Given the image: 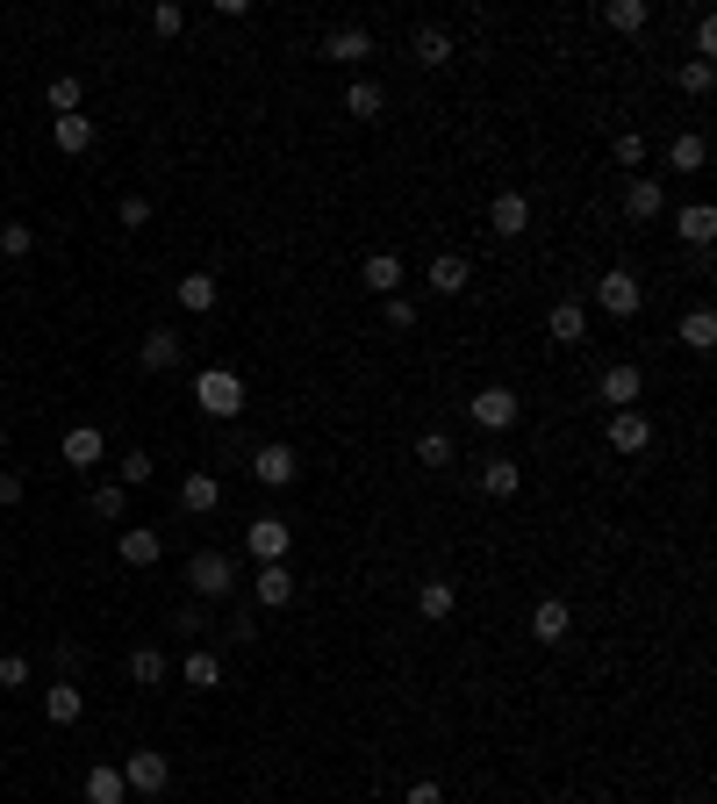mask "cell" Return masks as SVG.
<instances>
[{"mask_svg": "<svg viewBox=\"0 0 717 804\" xmlns=\"http://www.w3.org/2000/svg\"><path fill=\"white\" fill-rule=\"evenodd\" d=\"M531 640H539V647H567L574 640V611L560 597H545L539 611H531Z\"/></svg>", "mask_w": 717, "mask_h": 804, "instance_id": "obj_10", "label": "cell"}, {"mask_svg": "<svg viewBox=\"0 0 717 804\" xmlns=\"http://www.w3.org/2000/svg\"><path fill=\"white\" fill-rule=\"evenodd\" d=\"M194 403H202L208 417H223V424H231L237 409H244V381H237L231 367H208V374H194Z\"/></svg>", "mask_w": 717, "mask_h": 804, "instance_id": "obj_2", "label": "cell"}, {"mask_svg": "<svg viewBox=\"0 0 717 804\" xmlns=\"http://www.w3.org/2000/svg\"><path fill=\"white\" fill-rule=\"evenodd\" d=\"M467 409H474V424H481V431H510V424L524 417V403H516V388H481V396L467 403Z\"/></svg>", "mask_w": 717, "mask_h": 804, "instance_id": "obj_7", "label": "cell"}, {"mask_svg": "<svg viewBox=\"0 0 717 804\" xmlns=\"http://www.w3.org/2000/svg\"><path fill=\"white\" fill-rule=\"evenodd\" d=\"M187 589H194V603L237 597V560H231V553H194V560H187Z\"/></svg>", "mask_w": 717, "mask_h": 804, "instance_id": "obj_1", "label": "cell"}, {"mask_svg": "<svg viewBox=\"0 0 717 804\" xmlns=\"http://www.w3.org/2000/svg\"><path fill=\"white\" fill-rule=\"evenodd\" d=\"M596 388H603V403H610V409H632V403H638V388H646V374H638V367H624V359H617V367H610Z\"/></svg>", "mask_w": 717, "mask_h": 804, "instance_id": "obj_21", "label": "cell"}, {"mask_svg": "<svg viewBox=\"0 0 717 804\" xmlns=\"http://www.w3.org/2000/svg\"><path fill=\"white\" fill-rule=\"evenodd\" d=\"M660 208H667V187H660L653 173H638L632 187H624V216H632V223H653Z\"/></svg>", "mask_w": 717, "mask_h": 804, "instance_id": "obj_16", "label": "cell"}, {"mask_svg": "<svg viewBox=\"0 0 717 804\" xmlns=\"http://www.w3.org/2000/svg\"><path fill=\"white\" fill-rule=\"evenodd\" d=\"M667 165H675V173H704V165H710V144H704V136H675V144H667Z\"/></svg>", "mask_w": 717, "mask_h": 804, "instance_id": "obj_28", "label": "cell"}, {"mask_svg": "<svg viewBox=\"0 0 717 804\" xmlns=\"http://www.w3.org/2000/svg\"><path fill=\"white\" fill-rule=\"evenodd\" d=\"M603 22L617 29V37H638V29L653 22V8H646V0H610V8H603Z\"/></svg>", "mask_w": 717, "mask_h": 804, "instance_id": "obj_27", "label": "cell"}, {"mask_svg": "<svg viewBox=\"0 0 717 804\" xmlns=\"http://www.w3.org/2000/svg\"><path fill=\"white\" fill-rule=\"evenodd\" d=\"M122 510H130V489H122V481H101L94 489V518H122Z\"/></svg>", "mask_w": 717, "mask_h": 804, "instance_id": "obj_40", "label": "cell"}, {"mask_svg": "<svg viewBox=\"0 0 717 804\" xmlns=\"http://www.w3.org/2000/svg\"><path fill=\"white\" fill-rule=\"evenodd\" d=\"M180 29H187V8L158 0V8H151V37H180Z\"/></svg>", "mask_w": 717, "mask_h": 804, "instance_id": "obj_42", "label": "cell"}, {"mask_svg": "<svg viewBox=\"0 0 717 804\" xmlns=\"http://www.w3.org/2000/svg\"><path fill=\"white\" fill-rule=\"evenodd\" d=\"M216 503H223V481L208 475V467H194V475L180 481V510H187V518H208Z\"/></svg>", "mask_w": 717, "mask_h": 804, "instance_id": "obj_14", "label": "cell"}, {"mask_svg": "<svg viewBox=\"0 0 717 804\" xmlns=\"http://www.w3.org/2000/svg\"><path fill=\"white\" fill-rule=\"evenodd\" d=\"M682 345H689V353H710L717 345V309H689L682 316Z\"/></svg>", "mask_w": 717, "mask_h": 804, "instance_id": "obj_31", "label": "cell"}, {"mask_svg": "<svg viewBox=\"0 0 717 804\" xmlns=\"http://www.w3.org/2000/svg\"><path fill=\"white\" fill-rule=\"evenodd\" d=\"M58 452H65V467H80V475H86V467H101V460H109V446H101V431H94V424H72V431H65V446H58Z\"/></svg>", "mask_w": 717, "mask_h": 804, "instance_id": "obj_17", "label": "cell"}, {"mask_svg": "<svg viewBox=\"0 0 717 804\" xmlns=\"http://www.w3.org/2000/svg\"><path fill=\"white\" fill-rule=\"evenodd\" d=\"M173 295H180V309H194V316H208V309H216V273H187V281H180V287H173Z\"/></svg>", "mask_w": 717, "mask_h": 804, "instance_id": "obj_26", "label": "cell"}, {"mask_svg": "<svg viewBox=\"0 0 717 804\" xmlns=\"http://www.w3.org/2000/svg\"><path fill=\"white\" fill-rule=\"evenodd\" d=\"M151 475H158V460H151V452H122V489H144Z\"/></svg>", "mask_w": 717, "mask_h": 804, "instance_id": "obj_41", "label": "cell"}, {"mask_svg": "<svg viewBox=\"0 0 717 804\" xmlns=\"http://www.w3.org/2000/svg\"><path fill=\"white\" fill-rule=\"evenodd\" d=\"M345 109H352L359 123H373V115L388 109V86H373V80H352V94H345Z\"/></svg>", "mask_w": 717, "mask_h": 804, "instance_id": "obj_34", "label": "cell"}, {"mask_svg": "<svg viewBox=\"0 0 717 804\" xmlns=\"http://www.w3.org/2000/svg\"><path fill=\"white\" fill-rule=\"evenodd\" d=\"M22 503V475H0V510H14Z\"/></svg>", "mask_w": 717, "mask_h": 804, "instance_id": "obj_50", "label": "cell"}, {"mask_svg": "<svg viewBox=\"0 0 717 804\" xmlns=\"http://www.w3.org/2000/svg\"><path fill=\"white\" fill-rule=\"evenodd\" d=\"M710 86H717V65H704V58H689V65H682V94H696V101H704Z\"/></svg>", "mask_w": 717, "mask_h": 804, "instance_id": "obj_39", "label": "cell"}, {"mask_svg": "<svg viewBox=\"0 0 717 804\" xmlns=\"http://www.w3.org/2000/svg\"><path fill=\"white\" fill-rule=\"evenodd\" d=\"M696 58H704V65L717 58V22H710V14H704V22H696Z\"/></svg>", "mask_w": 717, "mask_h": 804, "instance_id": "obj_47", "label": "cell"}, {"mask_svg": "<svg viewBox=\"0 0 717 804\" xmlns=\"http://www.w3.org/2000/svg\"><path fill=\"white\" fill-rule=\"evenodd\" d=\"M617 165H646V136H638V130L617 136Z\"/></svg>", "mask_w": 717, "mask_h": 804, "instance_id": "obj_46", "label": "cell"}, {"mask_svg": "<svg viewBox=\"0 0 717 804\" xmlns=\"http://www.w3.org/2000/svg\"><path fill=\"white\" fill-rule=\"evenodd\" d=\"M380 309H388V330H417V302L409 295H388Z\"/></svg>", "mask_w": 717, "mask_h": 804, "instance_id": "obj_43", "label": "cell"}, {"mask_svg": "<svg viewBox=\"0 0 717 804\" xmlns=\"http://www.w3.org/2000/svg\"><path fill=\"white\" fill-rule=\"evenodd\" d=\"M180 675H187V690H223V661L208 654V647H194V654H187V669H180Z\"/></svg>", "mask_w": 717, "mask_h": 804, "instance_id": "obj_30", "label": "cell"}, {"mask_svg": "<svg viewBox=\"0 0 717 804\" xmlns=\"http://www.w3.org/2000/svg\"><path fill=\"white\" fill-rule=\"evenodd\" d=\"M287 546H295V532H287V518H252L244 525V553L266 568V560H287Z\"/></svg>", "mask_w": 717, "mask_h": 804, "instance_id": "obj_5", "label": "cell"}, {"mask_svg": "<svg viewBox=\"0 0 717 804\" xmlns=\"http://www.w3.org/2000/svg\"><path fill=\"white\" fill-rule=\"evenodd\" d=\"M58 151H94V115H58Z\"/></svg>", "mask_w": 717, "mask_h": 804, "instance_id": "obj_32", "label": "cell"}, {"mask_svg": "<svg viewBox=\"0 0 717 804\" xmlns=\"http://www.w3.org/2000/svg\"><path fill=\"white\" fill-rule=\"evenodd\" d=\"M596 309H603V316H638V309H646V287H638V273L610 266L603 281H596Z\"/></svg>", "mask_w": 717, "mask_h": 804, "instance_id": "obj_3", "label": "cell"}, {"mask_svg": "<svg viewBox=\"0 0 717 804\" xmlns=\"http://www.w3.org/2000/svg\"><path fill=\"white\" fill-rule=\"evenodd\" d=\"M173 632H202V603H180V611H173Z\"/></svg>", "mask_w": 717, "mask_h": 804, "instance_id": "obj_49", "label": "cell"}, {"mask_svg": "<svg viewBox=\"0 0 717 804\" xmlns=\"http://www.w3.org/2000/svg\"><path fill=\"white\" fill-rule=\"evenodd\" d=\"M115 216H122V231H144V223H151V202H144V194H122Z\"/></svg>", "mask_w": 717, "mask_h": 804, "instance_id": "obj_44", "label": "cell"}, {"mask_svg": "<svg viewBox=\"0 0 717 804\" xmlns=\"http://www.w3.org/2000/svg\"><path fill=\"white\" fill-rule=\"evenodd\" d=\"M481 489L488 496H516V489H524V467H516V460H488L481 467Z\"/></svg>", "mask_w": 717, "mask_h": 804, "instance_id": "obj_33", "label": "cell"}, {"mask_svg": "<svg viewBox=\"0 0 717 804\" xmlns=\"http://www.w3.org/2000/svg\"><path fill=\"white\" fill-rule=\"evenodd\" d=\"M0 452H8V417H0Z\"/></svg>", "mask_w": 717, "mask_h": 804, "instance_id": "obj_51", "label": "cell"}, {"mask_svg": "<svg viewBox=\"0 0 717 804\" xmlns=\"http://www.w3.org/2000/svg\"><path fill=\"white\" fill-rule=\"evenodd\" d=\"M452 603H460V589H452V582H423L417 611H423V618H452Z\"/></svg>", "mask_w": 717, "mask_h": 804, "instance_id": "obj_35", "label": "cell"}, {"mask_svg": "<svg viewBox=\"0 0 717 804\" xmlns=\"http://www.w3.org/2000/svg\"><path fill=\"white\" fill-rule=\"evenodd\" d=\"M417 65H452V37H445V29H438V22H423L417 29Z\"/></svg>", "mask_w": 717, "mask_h": 804, "instance_id": "obj_29", "label": "cell"}, {"mask_svg": "<svg viewBox=\"0 0 717 804\" xmlns=\"http://www.w3.org/2000/svg\"><path fill=\"white\" fill-rule=\"evenodd\" d=\"M0 690H29V661L22 654H0Z\"/></svg>", "mask_w": 717, "mask_h": 804, "instance_id": "obj_45", "label": "cell"}, {"mask_svg": "<svg viewBox=\"0 0 717 804\" xmlns=\"http://www.w3.org/2000/svg\"><path fill=\"white\" fill-rule=\"evenodd\" d=\"M115 769H122V783H130V791H136V797H158V791H165V783H173V762H165V754H158V747H136V754H130V762H115Z\"/></svg>", "mask_w": 717, "mask_h": 804, "instance_id": "obj_4", "label": "cell"}, {"mask_svg": "<svg viewBox=\"0 0 717 804\" xmlns=\"http://www.w3.org/2000/svg\"><path fill=\"white\" fill-rule=\"evenodd\" d=\"M86 804H130V783H122L115 762H94V769H86Z\"/></svg>", "mask_w": 717, "mask_h": 804, "instance_id": "obj_23", "label": "cell"}, {"mask_svg": "<svg viewBox=\"0 0 717 804\" xmlns=\"http://www.w3.org/2000/svg\"><path fill=\"white\" fill-rule=\"evenodd\" d=\"M423 281H431L438 295H467V281H474V266H467V252H438Z\"/></svg>", "mask_w": 717, "mask_h": 804, "instance_id": "obj_18", "label": "cell"}, {"mask_svg": "<svg viewBox=\"0 0 717 804\" xmlns=\"http://www.w3.org/2000/svg\"><path fill=\"white\" fill-rule=\"evenodd\" d=\"M610 452H646L653 446V417L646 409H610Z\"/></svg>", "mask_w": 717, "mask_h": 804, "instance_id": "obj_8", "label": "cell"}, {"mask_svg": "<svg viewBox=\"0 0 717 804\" xmlns=\"http://www.w3.org/2000/svg\"><path fill=\"white\" fill-rule=\"evenodd\" d=\"M0 252H8V259H29V252H37V231H29V223H0Z\"/></svg>", "mask_w": 717, "mask_h": 804, "instance_id": "obj_37", "label": "cell"}, {"mask_svg": "<svg viewBox=\"0 0 717 804\" xmlns=\"http://www.w3.org/2000/svg\"><path fill=\"white\" fill-rule=\"evenodd\" d=\"M488 223H495V237H524V231H531V194L502 187L495 202H488Z\"/></svg>", "mask_w": 717, "mask_h": 804, "instance_id": "obj_11", "label": "cell"}, {"mask_svg": "<svg viewBox=\"0 0 717 804\" xmlns=\"http://www.w3.org/2000/svg\"><path fill=\"white\" fill-rule=\"evenodd\" d=\"M180 353H187V338H180V330H151V338L136 345V367H144V374H173Z\"/></svg>", "mask_w": 717, "mask_h": 804, "instance_id": "obj_12", "label": "cell"}, {"mask_svg": "<svg viewBox=\"0 0 717 804\" xmlns=\"http://www.w3.org/2000/svg\"><path fill=\"white\" fill-rule=\"evenodd\" d=\"M417 460H423V467H452L460 452H452V438H445V431H423V438H417Z\"/></svg>", "mask_w": 717, "mask_h": 804, "instance_id": "obj_36", "label": "cell"}, {"mask_svg": "<svg viewBox=\"0 0 717 804\" xmlns=\"http://www.w3.org/2000/svg\"><path fill=\"white\" fill-rule=\"evenodd\" d=\"M359 281H366V287H373V295H380V302H388V295H395V287H402V259H395V252H373V259H366V266H359Z\"/></svg>", "mask_w": 717, "mask_h": 804, "instance_id": "obj_25", "label": "cell"}, {"mask_svg": "<svg viewBox=\"0 0 717 804\" xmlns=\"http://www.w3.org/2000/svg\"><path fill=\"white\" fill-rule=\"evenodd\" d=\"M165 675H173V661H165V647H136V654H130V682H136V690H158Z\"/></svg>", "mask_w": 717, "mask_h": 804, "instance_id": "obj_24", "label": "cell"}, {"mask_svg": "<svg viewBox=\"0 0 717 804\" xmlns=\"http://www.w3.org/2000/svg\"><path fill=\"white\" fill-rule=\"evenodd\" d=\"M252 603L258 611H287V603H295V568H287V560H266V568L252 574Z\"/></svg>", "mask_w": 717, "mask_h": 804, "instance_id": "obj_6", "label": "cell"}, {"mask_svg": "<svg viewBox=\"0 0 717 804\" xmlns=\"http://www.w3.org/2000/svg\"><path fill=\"white\" fill-rule=\"evenodd\" d=\"M545 338L553 345H582L588 338V309L582 302H553V309H545Z\"/></svg>", "mask_w": 717, "mask_h": 804, "instance_id": "obj_15", "label": "cell"}, {"mask_svg": "<svg viewBox=\"0 0 717 804\" xmlns=\"http://www.w3.org/2000/svg\"><path fill=\"white\" fill-rule=\"evenodd\" d=\"M402 804H445V791H438V783L423 776V783H409V797H402Z\"/></svg>", "mask_w": 717, "mask_h": 804, "instance_id": "obj_48", "label": "cell"}, {"mask_svg": "<svg viewBox=\"0 0 717 804\" xmlns=\"http://www.w3.org/2000/svg\"><path fill=\"white\" fill-rule=\"evenodd\" d=\"M165 560V539L151 532V525H130V532H122V568H158Z\"/></svg>", "mask_w": 717, "mask_h": 804, "instance_id": "obj_19", "label": "cell"}, {"mask_svg": "<svg viewBox=\"0 0 717 804\" xmlns=\"http://www.w3.org/2000/svg\"><path fill=\"white\" fill-rule=\"evenodd\" d=\"M295 475H301V460H295V446H280V438L252 452V481H266V489H287Z\"/></svg>", "mask_w": 717, "mask_h": 804, "instance_id": "obj_9", "label": "cell"}, {"mask_svg": "<svg viewBox=\"0 0 717 804\" xmlns=\"http://www.w3.org/2000/svg\"><path fill=\"white\" fill-rule=\"evenodd\" d=\"M324 58H330V65H366V58H373V29H330V37H324Z\"/></svg>", "mask_w": 717, "mask_h": 804, "instance_id": "obj_13", "label": "cell"}, {"mask_svg": "<svg viewBox=\"0 0 717 804\" xmlns=\"http://www.w3.org/2000/svg\"><path fill=\"white\" fill-rule=\"evenodd\" d=\"M80 711H86L80 682H51V690H43V719L51 725H80Z\"/></svg>", "mask_w": 717, "mask_h": 804, "instance_id": "obj_22", "label": "cell"}, {"mask_svg": "<svg viewBox=\"0 0 717 804\" xmlns=\"http://www.w3.org/2000/svg\"><path fill=\"white\" fill-rule=\"evenodd\" d=\"M675 237H682V245H696V252H704L710 237H717V208H710V202H689V208L675 216Z\"/></svg>", "mask_w": 717, "mask_h": 804, "instance_id": "obj_20", "label": "cell"}, {"mask_svg": "<svg viewBox=\"0 0 717 804\" xmlns=\"http://www.w3.org/2000/svg\"><path fill=\"white\" fill-rule=\"evenodd\" d=\"M43 101H51L58 115H80V80H72V72H65V80H51V86H43Z\"/></svg>", "mask_w": 717, "mask_h": 804, "instance_id": "obj_38", "label": "cell"}]
</instances>
